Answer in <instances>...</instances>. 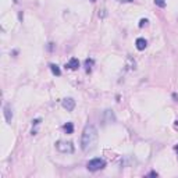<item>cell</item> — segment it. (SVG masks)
Returning <instances> with one entry per match:
<instances>
[{"mask_svg": "<svg viewBox=\"0 0 178 178\" xmlns=\"http://www.w3.org/2000/svg\"><path fill=\"white\" fill-rule=\"evenodd\" d=\"M66 67H67V68H70V70H77L78 67H79V60L75 58V57L70 58L68 64H66Z\"/></svg>", "mask_w": 178, "mask_h": 178, "instance_id": "obj_6", "label": "cell"}, {"mask_svg": "<svg viewBox=\"0 0 178 178\" xmlns=\"http://www.w3.org/2000/svg\"><path fill=\"white\" fill-rule=\"evenodd\" d=\"M155 4L159 6V7H161V8H164L166 7V0H155Z\"/></svg>", "mask_w": 178, "mask_h": 178, "instance_id": "obj_12", "label": "cell"}, {"mask_svg": "<svg viewBox=\"0 0 178 178\" xmlns=\"http://www.w3.org/2000/svg\"><path fill=\"white\" fill-rule=\"evenodd\" d=\"M149 177H157V172H156V171H152V172H149Z\"/></svg>", "mask_w": 178, "mask_h": 178, "instance_id": "obj_15", "label": "cell"}, {"mask_svg": "<svg viewBox=\"0 0 178 178\" xmlns=\"http://www.w3.org/2000/svg\"><path fill=\"white\" fill-rule=\"evenodd\" d=\"M92 66H93V60H92V58H86V60H85V67H86V72H89V71H91Z\"/></svg>", "mask_w": 178, "mask_h": 178, "instance_id": "obj_11", "label": "cell"}, {"mask_svg": "<svg viewBox=\"0 0 178 178\" xmlns=\"http://www.w3.org/2000/svg\"><path fill=\"white\" fill-rule=\"evenodd\" d=\"M147 22H149V21H147V19H146V18H142V19H141V21H139V28L145 27V25H146V24H147Z\"/></svg>", "mask_w": 178, "mask_h": 178, "instance_id": "obj_13", "label": "cell"}, {"mask_svg": "<svg viewBox=\"0 0 178 178\" xmlns=\"http://www.w3.org/2000/svg\"><path fill=\"white\" fill-rule=\"evenodd\" d=\"M97 136H99V132H97V128L95 125L89 124L83 128L82 136H81V149L83 152H91L96 147L97 143Z\"/></svg>", "mask_w": 178, "mask_h": 178, "instance_id": "obj_1", "label": "cell"}, {"mask_svg": "<svg viewBox=\"0 0 178 178\" xmlns=\"http://www.w3.org/2000/svg\"><path fill=\"white\" fill-rule=\"evenodd\" d=\"M106 15H107V13H106V10H104V8H102V10H99V17H100V18H104Z\"/></svg>", "mask_w": 178, "mask_h": 178, "instance_id": "obj_14", "label": "cell"}, {"mask_svg": "<svg viewBox=\"0 0 178 178\" xmlns=\"http://www.w3.org/2000/svg\"><path fill=\"white\" fill-rule=\"evenodd\" d=\"M135 44H136V49L138 50H145L147 46V42H146V39H143V38H138Z\"/></svg>", "mask_w": 178, "mask_h": 178, "instance_id": "obj_7", "label": "cell"}, {"mask_svg": "<svg viewBox=\"0 0 178 178\" xmlns=\"http://www.w3.org/2000/svg\"><path fill=\"white\" fill-rule=\"evenodd\" d=\"M3 113H4V118L7 124H11L13 121V108H11L10 104H6L4 108H3Z\"/></svg>", "mask_w": 178, "mask_h": 178, "instance_id": "obj_5", "label": "cell"}, {"mask_svg": "<svg viewBox=\"0 0 178 178\" xmlns=\"http://www.w3.org/2000/svg\"><path fill=\"white\" fill-rule=\"evenodd\" d=\"M49 50H53V43H49Z\"/></svg>", "mask_w": 178, "mask_h": 178, "instance_id": "obj_16", "label": "cell"}, {"mask_svg": "<svg viewBox=\"0 0 178 178\" xmlns=\"http://www.w3.org/2000/svg\"><path fill=\"white\" fill-rule=\"evenodd\" d=\"M104 121L107 122H114L116 121V116L111 110H104Z\"/></svg>", "mask_w": 178, "mask_h": 178, "instance_id": "obj_8", "label": "cell"}, {"mask_svg": "<svg viewBox=\"0 0 178 178\" xmlns=\"http://www.w3.org/2000/svg\"><path fill=\"white\" fill-rule=\"evenodd\" d=\"M174 149H175V150H177V152H178V145H177V146H175V147H174Z\"/></svg>", "mask_w": 178, "mask_h": 178, "instance_id": "obj_18", "label": "cell"}, {"mask_svg": "<svg viewBox=\"0 0 178 178\" xmlns=\"http://www.w3.org/2000/svg\"><path fill=\"white\" fill-rule=\"evenodd\" d=\"M120 2H122V3H127V2H132V0H120Z\"/></svg>", "mask_w": 178, "mask_h": 178, "instance_id": "obj_17", "label": "cell"}, {"mask_svg": "<svg viewBox=\"0 0 178 178\" xmlns=\"http://www.w3.org/2000/svg\"><path fill=\"white\" fill-rule=\"evenodd\" d=\"M56 149L60 153H72L74 152V145L71 142H66V141H58L56 143Z\"/></svg>", "mask_w": 178, "mask_h": 178, "instance_id": "obj_3", "label": "cell"}, {"mask_svg": "<svg viewBox=\"0 0 178 178\" xmlns=\"http://www.w3.org/2000/svg\"><path fill=\"white\" fill-rule=\"evenodd\" d=\"M50 70H52V72L54 75H61V71H60V68H58V66L57 64H50Z\"/></svg>", "mask_w": 178, "mask_h": 178, "instance_id": "obj_10", "label": "cell"}, {"mask_svg": "<svg viewBox=\"0 0 178 178\" xmlns=\"http://www.w3.org/2000/svg\"><path fill=\"white\" fill-rule=\"evenodd\" d=\"M106 167V161L103 160V159H92L91 161H88V164H86V168L89 170V171H99V170L104 168Z\"/></svg>", "mask_w": 178, "mask_h": 178, "instance_id": "obj_2", "label": "cell"}, {"mask_svg": "<svg viewBox=\"0 0 178 178\" xmlns=\"http://www.w3.org/2000/svg\"><path fill=\"white\" fill-rule=\"evenodd\" d=\"M91 2H92V3H95V2H96V0H91Z\"/></svg>", "mask_w": 178, "mask_h": 178, "instance_id": "obj_19", "label": "cell"}, {"mask_svg": "<svg viewBox=\"0 0 178 178\" xmlns=\"http://www.w3.org/2000/svg\"><path fill=\"white\" fill-rule=\"evenodd\" d=\"M61 104H63V107L66 108L67 111H72L75 108V100L72 99V97H66V99L61 102Z\"/></svg>", "mask_w": 178, "mask_h": 178, "instance_id": "obj_4", "label": "cell"}, {"mask_svg": "<svg viewBox=\"0 0 178 178\" xmlns=\"http://www.w3.org/2000/svg\"><path fill=\"white\" fill-rule=\"evenodd\" d=\"M63 129L66 134H72L74 132V125H72V122H67V124H64Z\"/></svg>", "mask_w": 178, "mask_h": 178, "instance_id": "obj_9", "label": "cell"}]
</instances>
